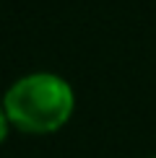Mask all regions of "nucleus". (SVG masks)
<instances>
[{
	"mask_svg": "<svg viewBox=\"0 0 156 158\" xmlns=\"http://www.w3.org/2000/svg\"><path fill=\"white\" fill-rule=\"evenodd\" d=\"M3 109L24 132H55L73 114V91L57 75L34 73L11 85Z\"/></svg>",
	"mask_w": 156,
	"mask_h": 158,
	"instance_id": "obj_1",
	"label": "nucleus"
},
{
	"mask_svg": "<svg viewBox=\"0 0 156 158\" xmlns=\"http://www.w3.org/2000/svg\"><path fill=\"white\" fill-rule=\"evenodd\" d=\"M5 135H8V114H5V109H0V143Z\"/></svg>",
	"mask_w": 156,
	"mask_h": 158,
	"instance_id": "obj_2",
	"label": "nucleus"
}]
</instances>
